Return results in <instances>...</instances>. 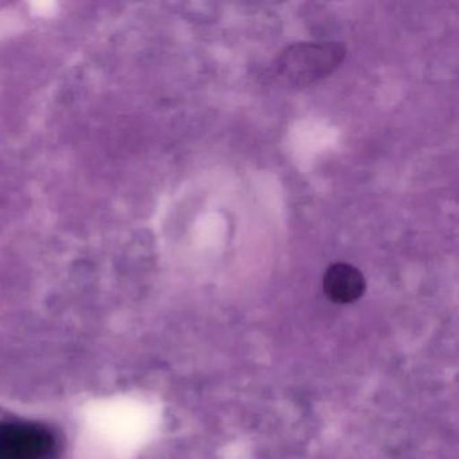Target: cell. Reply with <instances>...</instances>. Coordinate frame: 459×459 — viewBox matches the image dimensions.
Listing matches in <instances>:
<instances>
[{
    "instance_id": "1",
    "label": "cell",
    "mask_w": 459,
    "mask_h": 459,
    "mask_svg": "<svg viewBox=\"0 0 459 459\" xmlns=\"http://www.w3.org/2000/svg\"><path fill=\"white\" fill-rule=\"evenodd\" d=\"M345 48L335 42L292 45L273 65V76L290 87H306L332 74L342 63Z\"/></svg>"
},
{
    "instance_id": "3",
    "label": "cell",
    "mask_w": 459,
    "mask_h": 459,
    "mask_svg": "<svg viewBox=\"0 0 459 459\" xmlns=\"http://www.w3.org/2000/svg\"><path fill=\"white\" fill-rule=\"evenodd\" d=\"M365 287L364 275L354 265L335 263L325 273L324 291L332 302L341 305L356 302L364 294Z\"/></svg>"
},
{
    "instance_id": "2",
    "label": "cell",
    "mask_w": 459,
    "mask_h": 459,
    "mask_svg": "<svg viewBox=\"0 0 459 459\" xmlns=\"http://www.w3.org/2000/svg\"><path fill=\"white\" fill-rule=\"evenodd\" d=\"M57 437L34 421H0V459H52Z\"/></svg>"
}]
</instances>
